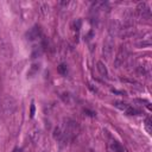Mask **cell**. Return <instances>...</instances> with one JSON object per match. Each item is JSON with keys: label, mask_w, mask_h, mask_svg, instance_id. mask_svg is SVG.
Returning <instances> with one entry per match:
<instances>
[{"label": "cell", "mask_w": 152, "mask_h": 152, "mask_svg": "<svg viewBox=\"0 0 152 152\" xmlns=\"http://www.w3.org/2000/svg\"><path fill=\"white\" fill-rule=\"evenodd\" d=\"M64 137L68 139V140H72L74 138H76V135L78 134L80 132V127H78V124L71 119H66L65 120V124H64ZM63 137V138H64Z\"/></svg>", "instance_id": "cell-1"}, {"label": "cell", "mask_w": 152, "mask_h": 152, "mask_svg": "<svg viewBox=\"0 0 152 152\" xmlns=\"http://www.w3.org/2000/svg\"><path fill=\"white\" fill-rule=\"evenodd\" d=\"M2 107H4L5 114H7V115L13 114V112H14V109H15V101H14V99L11 97V96H6V97L4 99Z\"/></svg>", "instance_id": "cell-5"}, {"label": "cell", "mask_w": 152, "mask_h": 152, "mask_svg": "<svg viewBox=\"0 0 152 152\" xmlns=\"http://www.w3.org/2000/svg\"><path fill=\"white\" fill-rule=\"evenodd\" d=\"M52 137H53V139H56V140H62L63 137H64V133H63L62 128H61V127H55L53 133H52Z\"/></svg>", "instance_id": "cell-9"}, {"label": "cell", "mask_w": 152, "mask_h": 152, "mask_svg": "<svg viewBox=\"0 0 152 152\" xmlns=\"http://www.w3.org/2000/svg\"><path fill=\"white\" fill-rule=\"evenodd\" d=\"M43 45H39V46H34L33 48V52H32V58H36L38 56H40L42 51H43Z\"/></svg>", "instance_id": "cell-12"}, {"label": "cell", "mask_w": 152, "mask_h": 152, "mask_svg": "<svg viewBox=\"0 0 152 152\" xmlns=\"http://www.w3.org/2000/svg\"><path fill=\"white\" fill-rule=\"evenodd\" d=\"M110 148H112L114 152H124L122 145H121L120 142H118V141H113V142L110 144Z\"/></svg>", "instance_id": "cell-10"}, {"label": "cell", "mask_w": 152, "mask_h": 152, "mask_svg": "<svg viewBox=\"0 0 152 152\" xmlns=\"http://www.w3.org/2000/svg\"><path fill=\"white\" fill-rule=\"evenodd\" d=\"M48 11H49V5H48V4H42V5L39 6V13H40L42 15H45V14L48 13Z\"/></svg>", "instance_id": "cell-15"}, {"label": "cell", "mask_w": 152, "mask_h": 152, "mask_svg": "<svg viewBox=\"0 0 152 152\" xmlns=\"http://www.w3.org/2000/svg\"><path fill=\"white\" fill-rule=\"evenodd\" d=\"M114 106H115L116 108H119V109H122V110H126V109L129 107L127 103H125V102H119V101L114 102Z\"/></svg>", "instance_id": "cell-17"}, {"label": "cell", "mask_w": 152, "mask_h": 152, "mask_svg": "<svg viewBox=\"0 0 152 152\" xmlns=\"http://www.w3.org/2000/svg\"><path fill=\"white\" fill-rule=\"evenodd\" d=\"M80 28H81V20L80 19H76L74 21V30L75 31H80Z\"/></svg>", "instance_id": "cell-18"}, {"label": "cell", "mask_w": 152, "mask_h": 152, "mask_svg": "<svg viewBox=\"0 0 152 152\" xmlns=\"http://www.w3.org/2000/svg\"><path fill=\"white\" fill-rule=\"evenodd\" d=\"M69 4V1H61L59 2V5H68Z\"/></svg>", "instance_id": "cell-23"}, {"label": "cell", "mask_w": 152, "mask_h": 152, "mask_svg": "<svg viewBox=\"0 0 152 152\" xmlns=\"http://www.w3.org/2000/svg\"><path fill=\"white\" fill-rule=\"evenodd\" d=\"M113 50H114V37L108 34L103 42V48H102V55L106 59H109L112 57V53H113Z\"/></svg>", "instance_id": "cell-3"}, {"label": "cell", "mask_w": 152, "mask_h": 152, "mask_svg": "<svg viewBox=\"0 0 152 152\" xmlns=\"http://www.w3.org/2000/svg\"><path fill=\"white\" fill-rule=\"evenodd\" d=\"M39 129H33L31 133H30V138H31V140L32 141H37L38 139H39Z\"/></svg>", "instance_id": "cell-14"}, {"label": "cell", "mask_w": 152, "mask_h": 152, "mask_svg": "<svg viewBox=\"0 0 152 152\" xmlns=\"http://www.w3.org/2000/svg\"><path fill=\"white\" fill-rule=\"evenodd\" d=\"M145 128L147 131V133H152V120L150 118H146L145 119Z\"/></svg>", "instance_id": "cell-13"}, {"label": "cell", "mask_w": 152, "mask_h": 152, "mask_svg": "<svg viewBox=\"0 0 152 152\" xmlns=\"http://www.w3.org/2000/svg\"><path fill=\"white\" fill-rule=\"evenodd\" d=\"M119 30H120V25H119V21L118 20H112L109 23V26H108V34L110 36H115L119 33Z\"/></svg>", "instance_id": "cell-7"}, {"label": "cell", "mask_w": 152, "mask_h": 152, "mask_svg": "<svg viewBox=\"0 0 152 152\" xmlns=\"http://www.w3.org/2000/svg\"><path fill=\"white\" fill-rule=\"evenodd\" d=\"M126 112H127V114H129V115H135V114H138V110L134 109V108H132V107H128V108L126 109Z\"/></svg>", "instance_id": "cell-19"}, {"label": "cell", "mask_w": 152, "mask_h": 152, "mask_svg": "<svg viewBox=\"0 0 152 152\" xmlns=\"http://www.w3.org/2000/svg\"><path fill=\"white\" fill-rule=\"evenodd\" d=\"M34 112H36V107H34V103L32 102L31 103V108H30V118L34 116Z\"/></svg>", "instance_id": "cell-20"}, {"label": "cell", "mask_w": 152, "mask_h": 152, "mask_svg": "<svg viewBox=\"0 0 152 152\" xmlns=\"http://www.w3.org/2000/svg\"><path fill=\"white\" fill-rule=\"evenodd\" d=\"M134 15L140 20H147L151 18V10L146 2H139L137 5Z\"/></svg>", "instance_id": "cell-2"}, {"label": "cell", "mask_w": 152, "mask_h": 152, "mask_svg": "<svg viewBox=\"0 0 152 152\" xmlns=\"http://www.w3.org/2000/svg\"><path fill=\"white\" fill-rule=\"evenodd\" d=\"M96 69H97V71H99V74H100L101 76H103V77H107V76H108L107 68H106V65H104L102 62H97V63H96Z\"/></svg>", "instance_id": "cell-8"}, {"label": "cell", "mask_w": 152, "mask_h": 152, "mask_svg": "<svg viewBox=\"0 0 152 152\" xmlns=\"http://www.w3.org/2000/svg\"><path fill=\"white\" fill-rule=\"evenodd\" d=\"M62 99H63V101L66 103V102H69V95L68 94H63L62 95Z\"/></svg>", "instance_id": "cell-22"}, {"label": "cell", "mask_w": 152, "mask_h": 152, "mask_svg": "<svg viewBox=\"0 0 152 152\" xmlns=\"http://www.w3.org/2000/svg\"><path fill=\"white\" fill-rule=\"evenodd\" d=\"M38 71H39V64H32L31 69H30V70H28V72H27V76L32 77V76H33V75H36Z\"/></svg>", "instance_id": "cell-11"}, {"label": "cell", "mask_w": 152, "mask_h": 152, "mask_svg": "<svg viewBox=\"0 0 152 152\" xmlns=\"http://www.w3.org/2000/svg\"><path fill=\"white\" fill-rule=\"evenodd\" d=\"M83 112H84V113H88L87 115H89V116H95V113L91 112V110H89V109H83Z\"/></svg>", "instance_id": "cell-21"}, {"label": "cell", "mask_w": 152, "mask_h": 152, "mask_svg": "<svg viewBox=\"0 0 152 152\" xmlns=\"http://www.w3.org/2000/svg\"><path fill=\"white\" fill-rule=\"evenodd\" d=\"M127 56H128V51H127L126 45H120V48L116 52L115 59H114V68H120L125 63Z\"/></svg>", "instance_id": "cell-4"}, {"label": "cell", "mask_w": 152, "mask_h": 152, "mask_svg": "<svg viewBox=\"0 0 152 152\" xmlns=\"http://www.w3.org/2000/svg\"><path fill=\"white\" fill-rule=\"evenodd\" d=\"M40 37H42V30H40V27H39L38 25H34V26L26 33V38H27L30 42L36 40V39L40 38Z\"/></svg>", "instance_id": "cell-6"}, {"label": "cell", "mask_w": 152, "mask_h": 152, "mask_svg": "<svg viewBox=\"0 0 152 152\" xmlns=\"http://www.w3.org/2000/svg\"><path fill=\"white\" fill-rule=\"evenodd\" d=\"M57 70H58V72H59L61 75H66V72H68V68H66V65L63 64V63L57 66Z\"/></svg>", "instance_id": "cell-16"}]
</instances>
